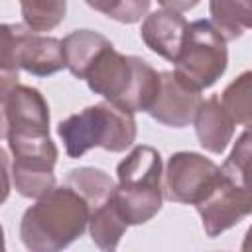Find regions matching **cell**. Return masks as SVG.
I'll list each match as a JSON object with an SVG mask.
<instances>
[{
	"instance_id": "cell-1",
	"label": "cell",
	"mask_w": 252,
	"mask_h": 252,
	"mask_svg": "<svg viewBox=\"0 0 252 252\" xmlns=\"http://www.w3.org/2000/svg\"><path fill=\"white\" fill-rule=\"evenodd\" d=\"M89 220L91 207L87 199L63 183L26 209L20 222V238L32 252H57L83 236Z\"/></svg>"
},
{
	"instance_id": "cell-2",
	"label": "cell",
	"mask_w": 252,
	"mask_h": 252,
	"mask_svg": "<svg viewBox=\"0 0 252 252\" xmlns=\"http://www.w3.org/2000/svg\"><path fill=\"white\" fill-rule=\"evenodd\" d=\"M85 81L94 94L128 112H148L159 93V73L142 57L122 55L112 43L89 65Z\"/></svg>"
},
{
	"instance_id": "cell-3",
	"label": "cell",
	"mask_w": 252,
	"mask_h": 252,
	"mask_svg": "<svg viewBox=\"0 0 252 252\" xmlns=\"http://www.w3.org/2000/svg\"><path fill=\"white\" fill-rule=\"evenodd\" d=\"M57 134L63 140L67 156L73 159L83 158L93 148L118 154L134 144L136 120L134 112L104 100L61 120Z\"/></svg>"
},
{
	"instance_id": "cell-4",
	"label": "cell",
	"mask_w": 252,
	"mask_h": 252,
	"mask_svg": "<svg viewBox=\"0 0 252 252\" xmlns=\"http://www.w3.org/2000/svg\"><path fill=\"white\" fill-rule=\"evenodd\" d=\"M116 201L126 222L144 224L161 211L163 163L156 148L136 146L116 167Z\"/></svg>"
},
{
	"instance_id": "cell-5",
	"label": "cell",
	"mask_w": 252,
	"mask_h": 252,
	"mask_svg": "<svg viewBox=\"0 0 252 252\" xmlns=\"http://www.w3.org/2000/svg\"><path fill=\"white\" fill-rule=\"evenodd\" d=\"M228 67V49L224 35L211 20L189 24L181 51L175 59L177 77L195 91L213 87Z\"/></svg>"
},
{
	"instance_id": "cell-6",
	"label": "cell",
	"mask_w": 252,
	"mask_h": 252,
	"mask_svg": "<svg viewBox=\"0 0 252 252\" xmlns=\"http://www.w3.org/2000/svg\"><path fill=\"white\" fill-rule=\"evenodd\" d=\"M2 73L28 71L35 77L59 73L65 65L63 41L51 35H41L28 26H2Z\"/></svg>"
},
{
	"instance_id": "cell-7",
	"label": "cell",
	"mask_w": 252,
	"mask_h": 252,
	"mask_svg": "<svg viewBox=\"0 0 252 252\" xmlns=\"http://www.w3.org/2000/svg\"><path fill=\"white\" fill-rule=\"evenodd\" d=\"M12 154L10 177L14 189L26 199H39L55 187L53 167L57 163V146L49 136L8 138Z\"/></svg>"
},
{
	"instance_id": "cell-8",
	"label": "cell",
	"mask_w": 252,
	"mask_h": 252,
	"mask_svg": "<svg viewBox=\"0 0 252 252\" xmlns=\"http://www.w3.org/2000/svg\"><path fill=\"white\" fill-rule=\"evenodd\" d=\"M2 136H49V106L43 94L18 81V73H2Z\"/></svg>"
},
{
	"instance_id": "cell-9",
	"label": "cell",
	"mask_w": 252,
	"mask_h": 252,
	"mask_svg": "<svg viewBox=\"0 0 252 252\" xmlns=\"http://www.w3.org/2000/svg\"><path fill=\"white\" fill-rule=\"evenodd\" d=\"M224 177V169L197 152L171 154L163 171V195L171 203L197 205Z\"/></svg>"
},
{
	"instance_id": "cell-10",
	"label": "cell",
	"mask_w": 252,
	"mask_h": 252,
	"mask_svg": "<svg viewBox=\"0 0 252 252\" xmlns=\"http://www.w3.org/2000/svg\"><path fill=\"white\" fill-rule=\"evenodd\" d=\"M205 234L209 238L220 236L224 230L236 226L244 217L252 215V195L242 189L232 177H224L195 205Z\"/></svg>"
},
{
	"instance_id": "cell-11",
	"label": "cell",
	"mask_w": 252,
	"mask_h": 252,
	"mask_svg": "<svg viewBox=\"0 0 252 252\" xmlns=\"http://www.w3.org/2000/svg\"><path fill=\"white\" fill-rule=\"evenodd\" d=\"M201 104V91L185 85L175 71L159 73V93L148 114L169 128H185L195 120Z\"/></svg>"
},
{
	"instance_id": "cell-12",
	"label": "cell",
	"mask_w": 252,
	"mask_h": 252,
	"mask_svg": "<svg viewBox=\"0 0 252 252\" xmlns=\"http://www.w3.org/2000/svg\"><path fill=\"white\" fill-rule=\"evenodd\" d=\"M187 20L181 16V12L173 10H156L146 16L140 28L142 41L159 57L175 63L185 33H187Z\"/></svg>"
},
{
	"instance_id": "cell-13",
	"label": "cell",
	"mask_w": 252,
	"mask_h": 252,
	"mask_svg": "<svg viewBox=\"0 0 252 252\" xmlns=\"http://www.w3.org/2000/svg\"><path fill=\"white\" fill-rule=\"evenodd\" d=\"M193 124L201 148L211 154H222L232 142L236 122L219 96H209L201 100Z\"/></svg>"
},
{
	"instance_id": "cell-14",
	"label": "cell",
	"mask_w": 252,
	"mask_h": 252,
	"mask_svg": "<svg viewBox=\"0 0 252 252\" xmlns=\"http://www.w3.org/2000/svg\"><path fill=\"white\" fill-rule=\"evenodd\" d=\"M61 41H63L65 65L71 71V75L77 79H85L89 65L110 43L102 33L93 30H75L69 35H65Z\"/></svg>"
},
{
	"instance_id": "cell-15",
	"label": "cell",
	"mask_w": 252,
	"mask_h": 252,
	"mask_svg": "<svg viewBox=\"0 0 252 252\" xmlns=\"http://www.w3.org/2000/svg\"><path fill=\"white\" fill-rule=\"evenodd\" d=\"M63 183H67L87 199L91 207V215L116 195L114 179L106 171L96 167H75L67 173Z\"/></svg>"
},
{
	"instance_id": "cell-16",
	"label": "cell",
	"mask_w": 252,
	"mask_h": 252,
	"mask_svg": "<svg viewBox=\"0 0 252 252\" xmlns=\"http://www.w3.org/2000/svg\"><path fill=\"white\" fill-rule=\"evenodd\" d=\"M211 22L226 41L252 30V0H209Z\"/></svg>"
},
{
	"instance_id": "cell-17",
	"label": "cell",
	"mask_w": 252,
	"mask_h": 252,
	"mask_svg": "<svg viewBox=\"0 0 252 252\" xmlns=\"http://www.w3.org/2000/svg\"><path fill=\"white\" fill-rule=\"evenodd\" d=\"M128 226L130 224L126 222V219L120 213L116 195L106 205L96 209L89 220L91 238L100 250H116V246H118V242L124 236Z\"/></svg>"
},
{
	"instance_id": "cell-18",
	"label": "cell",
	"mask_w": 252,
	"mask_h": 252,
	"mask_svg": "<svg viewBox=\"0 0 252 252\" xmlns=\"http://www.w3.org/2000/svg\"><path fill=\"white\" fill-rule=\"evenodd\" d=\"M24 26L33 32H51L67 14V0H20Z\"/></svg>"
},
{
	"instance_id": "cell-19",
	"label": "cell",
	"mask_w": 252,
	"mask_h": 252,
	"mask_svg": "<svg viewBox=\"0 0 252 252\" xmlns=\"http://www.w3.org/2000/svg\"><path fill=\"white\" fill-rule=\"evenodd\" d=\"M220 100L236 124L252 128V71L240 73L230 85H226Z\"/></svg>"
},
{
	"instance_id": "cell-20",
	"label": "cell",
	"mask_w": 252,
	"mask_h": 252,
	"mask_svg": "<svg viewBox=\"0 0 252 252\" xmlns=\"http://www.w3.org/2000/svg\"><path fill=\"white\" fill-rule=\"evenodd\" d=\"M222 169L252 195V128H246L238 136L228 158L222 163Z\"/></svg>"
},
{
	"instance_id": "cell-21",
	"label": "cell",
	"mask_w": 252,
	"mask_h": 252,
	"mask_svg": "<svg viewBox=\"0 0 252 252\" xmlns=\"http://www.w3.org/2000/svg\"><path fill=\"white\" fill-rule=\"evenodd\" d=\"M87 6L120 24H136L148 14L152 0H85Z\"/></svg>"
},
{
	"instance_id": "cell-22",
	"label": "cell",
	"mask_w": 252,
	"mask_h": 252,
	"mask_svg": "<svg viewBox=\"0 0 252 252\" xmlns=\"http://www.w3.org/2000/svg\"><path fill=\"white\" fill-rule=\"evenodd\" d=\"M165 10H173V12H187L193 10L201 0H158Z\"/></svg>"
},
{
	"instance_id": "cell-23",
	"label": "cell",
	"mask_w": 252,
	"mask_h": 252,
	"mask_svg": "<svg viewBox=\"0 0 252 252\" xmlns=\"http://www.w3.org/2000/svg\"><path fill=\"white\" fill-rule=\"evenodd\" d=\"M242 250H246V252H250L252 250V226L246 230V234H244V240H242V246H240Z\"/></svg>"
}]
</instances>
